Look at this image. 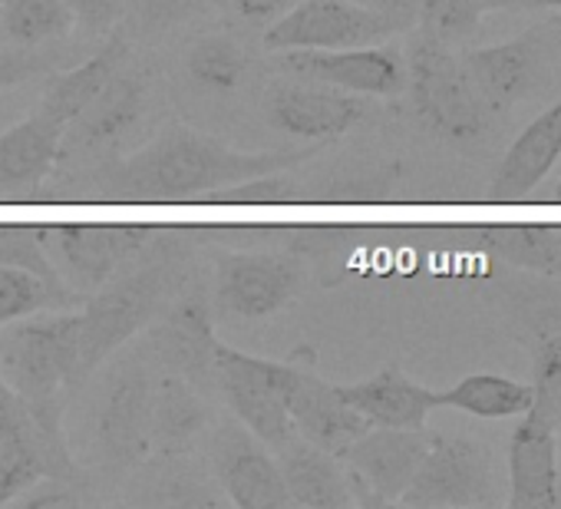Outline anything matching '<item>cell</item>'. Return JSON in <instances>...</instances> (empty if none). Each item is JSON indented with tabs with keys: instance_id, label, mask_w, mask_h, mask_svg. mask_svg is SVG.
I'll use <instances>...</instances> for the list:
<instances>
[{
	"instance_id": "6da1fadb",
	"label": "cell",
	"mask_w": 561,
	"mask_h": 509,
	"mask_svg": "<svg viewBox=\"0 0 561 509\" xmlns=\"http://www.w3.org/2000/svg\"><path fill=\"white\" fill-rule=\"evenodd\" d=\"M318 149L321 143H311L308 149L241 152L215 136L172 126L149 146L106 159L83 179V185L110 202H185L254 176L285 172L298 162H308Z\"/></svg>"
},
{
	"instance_id": "7a4b0ae2",
	"label": "cell",
	"mask_w": 561,
	"mask_h": 509,
	"mask_svg": "<svg viewBox=\"0 0 561 509\" xmlns=\"http://www.w3.org/2000/svg\"><path fill=\"white\" fill-rule=\"evenodd\" d=\"M407 113L436 143L456 149H476L492 139L499 113L472 87L462 57L420 31L407 54Z\"/></svg>"
},
{
	"instance_id": "3957f363",
	"label": "cell",
	"mask_w": 561,
	"mask_h": 509,
	"mask_svg": "<svg viewBox=\"0 0 561 509\" xmlns=\"http://www.w3.org/2000/svg\"><path fill=\"white\" fill-rule=\"evenodd\" d=\"M80 358V312L21 318L4 325L0 335V377H4L31 407L37 427L67 443L64 433V391L77 387Z\"/></svg>"
},
{
	"instance_id": "277c9868",
	"label": "cell",
	"mask_w": 561,
	"mask_h": 509,
	"mask_svg": "<svg viewBox=\"0 0 561 509\" xmlns=\"http://www.w3.org/2000/svg\"><path fill=\"white\" fill-rule=\"evenodd\" d=\"M179 289V265L172 255L156 248L152 259L139 269L116 272L106 285L96 289L93 298L83 302L80 312V358H77V384L87 381L113 351H119L136 331L152 325L169 298Z\"/></svg>"
},
{
	"instance_id": "5b68a950",
	"label": "cell",
	"mask_w": 561,
	"mask_h": 509,
	"mask_svg": "<svg viewBox=\"0 0 561 509\" xmlns=\"http://www.w3.org/2000/svg\"><path fill=\"white\" fill-rule=\"evenodd\" d=\"M459 57L479 97L499 116H508L518 103L551 90L561 57V14H548L505 44L462 50Z\"/></svg>"
},
{
	"instance_id": "8992f818",
	"label": "cell",
	"mask_w": 561,
	"mask_h": 509,
	"mask_svg": "<svg viewBox=\"0 0 561 509\" xmlns=\"http://www.w3.org/2000/svg\"><path fill=\"white\" fill-rule=\"evenodd\" d=\"M295 367L298 364L254 358L215 341V387L221 391L231 414L271 450L298 433L285 407Z\"/></svg>"
},
{
	"instance_id": "52a82bcc",
	"label": "cell",
	"mask_w": 561,
	"mask_h": 509,
	"mask_svg": "<svg viewBox=\"0 0 561 509\" xmlns=\"http://www.w3.org/2000/svg\"><path fill=\"white\" fill-rule=\"evenodd\" d=\"M403 506H495L492 450L466 433H433L426 456L400 496Z\"/></svg>"
},
{
	"instance_id": "ba28073f",
	"label": "cell",
	"mask_w": 561,
	"mask_h": 509,
	"mask_svg": "<svg viewBox=\"0 0 561 509\" xmlns=\"http://www.w3.org/2000/svg\"><path fill=\"white\" fill-rule=\"evenodd\" d=\"M407 27L354 0H298L264 31L267 50H344L383 44Z\"/></svg>"
},
{
	"instance_id": "9c48e42d",
	"label": "cell",
	"mask_w": 561,
	"mask_h": 509,
	"mask_svg": "<svg viewBox=\"0 0 561 509\" xmlns=\"http://www.w3.org/2000/svg\"><path fill=\"white\" fill-rule=\"evenodd\" d=\"M305 269L295 255L228 251L215 262V305L244 321H264L295 302Z\"/></svg>"
},
{
	"instance_id": "30bf717a",
	"label": "cell",
	"mask_w": 561,
	"mask_h": 509,
	"mask_svg": "<svg viewBox=\"0 0 561 509\" xmlns=\"http://www.w3.org/2000/svg\"><path fill=\"white\" fill-rule=\"evenodd\" d=\"M156 235L149 225H47V251L77 292H93L146 255Z\"/></svg>"
},
{
	"instance_id": "8fae6325",
	"label": "cell",
	"mask_w": 561,
	"mask_h": 509,
	"mask_svg": "<svg viewBox=\"0 0 561 509\" xmlns=\"http://www.w3.org/2000/svg\"><path fill=\"white\" fill-rule=\"evenodd\" d=\"M280 70L295 80L334 87L360 97H403L407 57L397 47H344V50H280Z\"/></svg>"
},
{
	"instance_id": "7c38bea8",
	"label": "cell",
	"mask_w": 561,
	"mask_h": 509,
	"mask_svg": "<svg viewBox=\"0 0 561 509\" xmlns=\"http://www.w3.org/2000/svg\"><path fill=\"white\" fill-rule=\"evenodd\" d=\"M370 113L374 103L367 97L321 83H274L264 97V116L277 133L321 146L347 136Z\"/></svg>"
},
{
	"instance_id": "4fadbf2b",
	"label": "cell",
	"mask_w": 561,
	"mask_h": 509,
	"mask_svg": "<svg viewBox=\"0 0 561 509\" xmlns=\"http://www.w3.org/2000/svg\"><path fill=\"white\" fill-rule=\"evenodd\" d=\"M211 476L225 489L228 502L241 509L291 506L271 446H264L238 417L221 420L211 437Z\"/></svg>"
},
{
	"instance_id": "5bb4252c",
	"label": "cell",
	"mask_w": 561,
	"mask_h": 509,
	"mask_svg": "<svg viewBox=\"0 0 561 509\" xmlns=\"http://www.w3.org/2000/svg\"><path fill=\"white\" fill-rule=\"evenodd\" d=\"M149 414H152V377L146 374V367L129 364L113 377L96 414V446L106 466L136 470L152 456Z\"/></svg>"
},
{
	"instance_id": "9a60e30c",
	"label": "cell",
	"mask_w": 561,
	"mask_h": 509,
	"mask_svg": "<svg viewBox=\"0 0 561 509\" xmlns=\"http://www.w3.org/2000/svg\"><path fill=\"white\" fill-rule=\"evenodd\" d=\"M430 446L426 427H370L351 440L337 460L357 476L383 506L400 502Z\"/></svg>"
},
{
	"instance_id": "2e32d148",
	"label": "cell",
	"mask_w": 561,
	"mask_h": 509,
	"mask_svg": "<svg viewBox=\"0 0 561 509\" xmlns=\"http://www.w3.org/2000/svg\"><path fill=\"white\" fill-rule=\"evenodd\" d=\"M149 103L146 70H119L67 126L60 143V159H77L119 146L142 120Z\"/></svg>"
},
{
	"instance_id": "e0dca14e",
	"label": "cell",
	"mask_w": 561,
	"mask_h": 509,
	"mask_svg": "<svg viewBox=\"0 0 561 509\" xmlns=\"http://www.w3.org/2000/svg\"><path fill=\"white\" fill-rule=\"evenodd\" d=\"M215 341L211 305L202 295L175 298L152 328L156 358L195 387L215 384Z\"/></svg>"
},
{
	"instance_id": "ac0fdd59",
	"label": "cell",
	"mask_w": 561,
	"mask_h": 509,
	"mask_svg": "<svg viewBox=\"0 0 561 509\" xmlns=\"http://www.w3.org/2000/svg\"><path fill=\"white\" fill-rule=\"evenodd\" d=\"M60 143L64 123L44 110L0 133V199H34L60 162Z\"/></svg>"
},
{
	"instance_id": "d6986e66",
	"label": "cell",
	"mask_w": 561,
	"mask_h": 509,
	"mask_svg": "<svg viewBox=\"0 0 561 509\" xmlns=\"http://www.w3.org/2000/svg\"><path fill=\"white\" fill-rule=\"evenodd\" d=\"M512 509H554L558 506V430L522 414L508 437V496Z\"/></svg>"
},
{
	"instance_id": "ffe728a7",
	"label": "cell",
	"mask_w": 561,
	"mask_h": 509,
	"mask_svg": "<svg viewBox=\"0 0 561 509\" xmlns=\"http://www.w3.org/2000/svg\"><path fill=\"white\" fill-rule=\"evenodd\" d=\"M285 407L291 414L295 430L334 456L351 440H357L364 430H370V423L351 404L341 400L337 384L318 377L314 371L295 367V377H291L288 394H285Z\"/></svg>"
},
{
	"instance_id": "44dd1931",
	"label": "cell",
	"mask_w": 561,
	"mask_h": 509,
	"mask_svg": "<svg viewBox=\"0 0 561 509\" xmlns=\"http://www.w3.org/2000/svg\"><path fill=\"white\" fill-rule=\"evenodd\" d=\"M561 156V100L538 113L505 149L489 182V202H525Z\"/></svg>"
},
{
	"instance_id": "7402d4cb",
	"label": "cell",
	"mask_w": 561,
	"mask_h": 509,
	"mask_svg": "<svg viewBox=\"0 0 561 509\" xmlns=\"http://www.w3.org/2000/svg\"><path fill=\"white\" fill-rule=\"evenodd\" d=\"M285 479V489L291 496V506H308V509H347L354 506L351 483L344 463L305 440L301 433L288 437L280 446L271 450Z\"/></svg>"
},
{
	"instance_id": "603a6c76",
	"label": "cell",
	"mask_w": 561,
	"mask_h": 509,
	"mask_svg": "<svg viewBox=\"0 0 561 509\" xmlns=\"http://www.w3.org/2000/svg\"><path fill=\"white\" fill-rule=\"evenodd\" d=\"M337 394L370 427H426V417L436 410V391L423 387L397 364H387L367 381L337 384Z\"/></svg>"
},
{
	"instance_id": "cb8c5ba5",
	"label": "cell",
	"mask_w": 561,
	"mask_h": 509,
	"mask_svg": "<svg viewBox=\"0 0 561 509\" xmlns=\"http://www.w3.org/2000/svg\"><path fill=\"white\" fill-rule=\"evenodd\" d=\"M456 238L462 248L489 255L515 272L561 279V228L554 225H469Z\"/></svg>"
},
{
	"instance_id": "d4e9b609",
	"label": "cell",
	"mask_w": 561,
	"mask_h": 509,
	"mask_svg": "<svg viewBox=\"0 0 561 509\" xmlns=\"http://www.w3.org/2000/svg\"><path fill=\"white\" fill-rule=\"evenodd\" d=\"M129 54H133L129 34L113 27L106 44L90 60H83L73 70H64V73H47V90H44L41 110L67 126L129 64Z\"/></svg>"
},
{
	"instance_id": "484cf974",
	"label": "cell",
	"mask_w": 561,
	"mask_h": 509,
	"mask_svg": "<svg viewBox=\"0 0 561 509\" xmlns=\"http://www.w3.org/2000/svg\"><path fill=\"white\" fill-rule=\"evenodd\" d=\"M205 427H208V404L202 400L192 381L169 371L152 384L149 446L156 456H182Z\"/></svg>"
},
{
	"instance_id": "4316f807",
	"label": "cell",
	"mask_w": 561,
	"mask_h": 509,
	"mask_svg": "<svg viewBox=\"0 0 561 509\" xmlns=\"http://www.w3.org/2000/svg\"><path fill=\"white\" fill-rule=\"evenodd\" d=\"M505 321L522 344L561 331V279H508L499 289Z\"/></svg>"
},
{
	"instance_id": "83f0119b",
	"label": "cell",
	"mask_w": 561,
	"mask_h": 509,
	"mask_svg": "<svg viewBox=\"0 0 561 509\" xmlns=\"http://www.w3.org/2000/svg\"><path fill=\"white\" fill-rule=\"evenodd\" d=\"M436 407H453L482 420L522 417L531 410V384L505 374H469L446 391H436Z\"/></svg>"
},
{
	"instance_id": "f1b7e54d",
	"label": "cell",
	"mask_w": 561,
	"mask_h": 509,
	"mask_svg": "<svg viewBox=\"0 0 561 509\" xmlns=\"http://www.w3.org/2000/svg\"><path fill=\"white\" fill-rule=\"evenodd\" d=\"M0 27L21 47H41L47 41H64L73 31V14L67 0H4Z\"/></svg>"
},
{
	"instance_id": "f546056e",
	"label": "cell",
	"mask_w": 561,
	"mask_h": 509,
	"mask_svg": "<svg viewBox=\"0 0 561 509\" xmlns=\"http://www.w3.org/2000/svg\"><path fill=\"white\" fill-rule=\"evenodd\" d=\"M185 73L195 87L211 90V93H231L244 83L248 77V54L238 41L225 34L202 37L188 57H185Z\"/></svg>"
},
{
	"instance_id": "4dcf8cb0",
	"label": "cell",
	"mask_w": 561,
	"mask_h": 509,
	"mask_svg": "<svg viewBox=\"0 0 561 509\" xmlns=\"http://www.w3.org/2000/svg\"><path fill=\"white\" fill-rule=\"evenodd\" d=\"M77 302L83 298H77L73 289H57L27 269L0 265V328L31 318L50 305H77Z\"/></svg>"
},
{
	"instance_id": "1f68e13d",
	"label": "cell",
	"mask_w": 561,
	"mask_h": 509,
	"mask_svg": "<svg viewBox=\"0 0 561 509\" xmlns=\"http://www.w3.org/2000/svg\"><path fill=\"white\" fill-rule=\"evenodd\" d=\"M531 351V414L561 430V331L528 344Z\"/></svg>"
},
{
	"instance_id": "d6a6232c",
	"label": "cell",
	"mask_w": 561,
	"mask_h": 509,
	"mask_svg": "<svg viewBox=\"0 0 561 509\" xmlns=\"http://www.w3.org/2000/svg\"><path fill=\"white\" fill-rule=\"evenodd\" d=\"M0 265L27 269L50 285L67 289L47 251V225H0Z\"/></svg>"
},
{
	"instance_id": "836d02e7",
	"label": "cell",
	"mask_w": 561,
	"mask_h": 509,
	"mask_svg": "<svg viewBox=\"0 0 561 509\" xmlns=\"http://www.w3.org/2000/svg\"><path fill=\"white\" fill-rule=\"evenodd\" d=\"M416 27L449 47L466 44L469 37L479 34L482 11L476 8V0H416Z\"/></svg>"
},
{
	"instance_id": "e575fe53",
	"label": "cell",
	"mask_w": 561,
	"mask_h": 509,
	"mask_svg": "<svg viewBox=\"0 0 561 509\" xmlns=\"http://www.w3.org/2000/svg\"><path fill=\"white\" fill-rule=\"evenodd\" d=\"M198 0H123V14L139 34H162L195 18Z\"/></svg>"
},
{
	"instance_id": "d590c367",
	"label": "cell",
	"mask_w": 561,
	"mask_h": 509,
	"mask_svg": "<svg viewBox=\"0 0 561 509\" xmlns=\"http://www.w3.org/2000/svg\"><path fill=\"white\" fill-rule=\"evenodd\" d=\"M57 64H60V57L54 50H41V47L4 50V54H0V90H14L21 83L47 77V73L57 70Z\"/></svg>"
},
{
	"instance_id": "8d00e7d4",
	"label": "cell",
	"mask_w": 561,
	"mask_h": 509,
	"mask_svg": "<svg viewBox=\"0 0 561 509\" xmlns=\"http://www.w3.org/2000/svg\"><path fill=\"white\" fill-rule=\"evenodd\" d=\"M67 8L73 24H80V31L90 37L110 34L123 21V0H67Z\"/></svg>"
},
{
	"instance_id": "74e56055",
	"label": "cell",
	"mask_w": 561,
	"mask_h": 509,
	"mask_svg": "<svg viewBox=\"0 0 561 509\" xmlns=\"http://www.w3.org/2000/svg\"><path fill=\"white\" fill-rule=\"evenodd\" d=\"M298 0H231V8L244 21H277L280 14H288Z\"/></svg>"
},
{
	"instance_id": "f35d334b",
	"label": "cell",
	"mask_w": 561,
	"mask_h": 509,
	"mask_svg": "<svg viewBox=\"0 0 561 509\" xmlns=\"http://www.w3.org/2000/svg\"><path fill=\"white\" fill-rule=\"evenodd\" d=\"M360 8H370V11H380L387 18H397L407 31L416 27V14H420V4L416 0H354Z\"/></svg>"
},
{
	"instance_id": "ab89813d",
	"label": "cell",
	"mask_w": 561,
	"mask_h": 509,
	"mask_svg": "<svg viewBox=\"0 0 561 509\" xmlns=\"http://www.w3.org/2000/svg\"><path fill=\"white\" fill-rule=\"evenodd\" d=\"M476 8L482 14H492V11H512V14H518L522 11V0H476Z\"/></svg>"
},
{
	"instance_id": "60d3db41",
	"label": "cell",
	"mask_w": 561,
	"mask_h": 509,
	"mask_svg": "<svg viewBox=\"0 0 561 509\" xmlns=\"http://www.w3.org/2000/svg\"><path fill=\"white\" fill-rule=\"evenodd\" d=\"M522 11H548V14H561V0H522Z\"/></svg>"
},
{
	"instance_id": "b9f144b4",
	"label": "cell",
	"mask_w": 561,
	"mask_h": 509,
	"mask_svg": "<svg viewBox=\"0 0 561 509\" xmlns=\"http://www.w3.org/2000/svg\"><path fill=\"white\" fill-rule=\"evenodd\" d=\"M558 506H561V430H558Z\"/></svg>"
},
{
	"instance_id": "7bdbcfd3",
	"label": "cell",
	"mask_w": 561,
	"mask_h": 509,
	"mask_svg": "<svg viewBox=\"0 0 561 509\" xmlns=\"http://www.w3.org/2000/svg\"><path fill=\"white\" fill-rule=\"evenodd\" d=\"M551 202H554V205H561V179H558V182H554V189H551Z\"/></svg>"
},
{
	"instance_id": "ee69618b",
	"label": "cell",
	"mask_w": 561,
	"mask_h": 509,
	"mask_svg": "<svg viewBox=\"0 0 561 509\" xmlns=\"http://www.w3.org/2000/svg\"><path fill=\"white\" fill-rule=\"evenodd\" d=\"M0 4H4V0H0Z\"/></svg>"
}]
</instances>
